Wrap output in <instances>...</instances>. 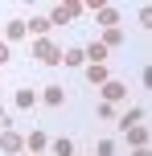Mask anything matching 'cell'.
I'll use <instances>...</instances> for the list:
<instances>
[{
	"label": "cell",
	"mask_w": 152,
	"mask_h": 156,
	"mask_svg": "<svg viewBox=\"0 0 152 156\" xmlns=\"http://www.w3.org/2000/svg\"><path fill=\"white\" fill-rule=\"evenodd\" d=\"M33 58H37L41 66H62V49H58V45H54L49 37L33 41Z\"/></svg>",
	"instance_id": "1"
},
{
	"label": "cell",
	"mask_w": 152,
	"mask_h": 156,
	"mask_svg": "<svg viewBox=\"0 0 152 156\" xmlns=\"http://www.w3.org/2000/svg\"><path fill=\"white\" fill-rule=\"evenodd\" d=\"M0 152L4 156H21L25 152V136L16 127H0Z\"/></svg>",
	"instance_id": "2"
},
{
	"label": "cell",
	"mask_w": 152,
	"mask_h": 156,
	"mask_svg": "<svg viewBox=\"0 0 152 156\" xmlns=\"http://www.w3.org/2000/svg\"><path fill=\"white\" fill-rule=\"evenodd\" d=\"M95 21H99V29H119V8L115 4H95Z\"/></svg>",
	"instance_id": "3"
},
{
	"label": "cell",
	"mask_w": 152,
	"mask_h": 156,
	"mask_svg": "<svg viewBox=\"0 0 152 156\" xmlns=\"http://www.w3.org/2000/svg\"><path fill=\"white\" fill-rule=\"evenodd\" d=\"M99 90H103V103H111V107H115V103H123V94H128V86H123L119 78H107V82L99 86Z\"/></svg>",
	"instance_id": "4"
},
{
	"label": "cell",
	"mask_w": 152,
	"mask_h": 156,
	"mask_svg": "<svg viewBox=\"0 0 152 156\" xmlns=\"http://www.w3.org/2000/svg\"><path fill=\"white\" fill-rule=\"evenodd\" d=\"M12 103H16V111H33L41 103V90H33V86H21V90L12 94Z\"/></svg>",
	"instance_id": "5"
},
{
	"label": "cell",
	"mask_w": 152,
	"mask_h": 156,
	"mask_svg": "<svg viewBox=\"0 0 152 156\" xmlns=\"http://www.w3.org/2000/svg\"><path fill=\"white\" fill-rule=\"evenodd\" d=\"M25 152H33V156H41V152H49V136H45V132H37V127H33V132L25 136Z\"/></svg>",
	"instance_id": "6"
},
{
	"label": "cell",
	"mask_w": 152,
	"mask_h": 156,
	"mask_svg": "<svg viewBox=\"0 0 152 156\" xmlns=\"http://www.w3.org/2000/svg\"><path fill=\"white\" fill-rule=\"evenodd\" d=\"M41 103H45V107H62L66 103V86H58V82L41 86Z\"/></svg>",
	"instance_id": "7"
},
{
	"label": "cell",
	"mask_w": 152,
	"mask_h": 156,
	"mask_svg": "<svg viewBox=\"0 0 152 156\" xmlns=\"http://www.w3.org/2000/svg\"><path fill=\"white\" fill-rule=\"evenodd\" d=\"M82 54H87L90 66H107V54H111V49H107L103 41H90V45H82Z\"/></svg>",
	"instance_id": "8"
},
{
	"label": "cell",
	"mask_w": 152,
	"mask_h": 156,
	"mask_svg": "<svg viewBox=\"0 0 152 156\" xmlns=\"http://www.w3.org/2000/svg\"><path fill=\"white\" fill-rule=\"evenodd\" d=\"M123 136H128V144H132V148H148V127H144V123L123 127Z\"/></svg>",
	"instance_id": "9"
},
{
	"label": "cell",
	"mask_w": 152,
	"mask_h": 156,
	"mask_svg": "<svg viewBox=\"0 0 152 156\" xmlns=\"http://www.w3.org/2000/svg\"><path fill=\"white\" fill-rule=\"evenodd\" d=\"M21 37H29V25H25V21H8L4 25V41L12 45V41H21Z\"/></svg>",
	"instance_id": "10"
},
{
	"label": "cell",
	"mask_w": 152,
	"mask_h": 156,
	"mask_svg": "<svg viewBox=\"0 0 152 156\" xmlns=\"http://www.w3.org/2000/svg\"><path fill=\"white\" fill-rule=\"evenodd\" d=\"M25 25H29V33H33V37H49V29H54V25H49V16H33V21H25Z\"/></svg>",
	"instance_id": "11"
},
{
	"label": "cell",
	"mask_w": 152,
	"mask_h": 156,
	"mask_svg": "<svg viewBox=\"0 0 152 156\" xmlns=\"http://www.w3.org/2000/svg\"><path fill=\"white\" fill-rule=\"evenodd\" d=\"M49 152H54V156H74V140H70V136H62V140H49Z\"/></svg>",
	"instance_id": "12"
},
{
	"label": "cell",
	"mask_w": 152,
	"mask_h": 156,
	"mask_svg": "<svg viewBox=\"0 0 152 156\" xmlns=\"http://www.w3.org/2000/svg\"><path fill=\"white\" fill-rule=\"evenodd\" d=\"M107 78H111V70H107V66H87V82H95V86H103Z\"/></svg>",
	"instance_id": "13"
},
{
	"label": "cell",
	"mask_w": 152,
	"mask_h": 156,
	"mask_svg": "<svg viewBox=\"0 0 152 156\" xmlns=\"http://www.w3.org/2000/svg\"><path fill=\"white\" fill-rule=\"evenodd\" d=\"M70 21H74V16H70V8H66V4H58L54 12H49V25H54V29H58V25H70Z\"/></svg>",
	"instance_id": "14"
},
{
	"label": "cell",
	"mask_w": 152,
	"mask_h": 156,
	"mask_svg": "<svg viewBox=\"0 0 152 156\" xmlns=\"http://www.w3.org/2000/svg\"><path fill=\"white\" fill-rule=\"evenodd\" d=\"M82 62H87V54H82L78 45H74V49H62V66H82Z\"/></svg>",
	"instance_id": "15"
},
{
	"label": "cell",
	"mask_w": 152,
	"mask_h": 156,
	"mask_svg": "<svg viewBox=\"0 0 152 156\" xmlns=\"http://www.w3.org/2000/svg\"><path fill=\"white\" fill-rule=\"evenodd\" d=\"M140 119H144V111L132 107V111H123V115H119V127H132V123H140Z\"/></svg>",
	"instance_id": "16"
},
{
	"label": "cell",
	"mask_w": 152,
	"mask_h": 156,
	"mask_svg": "<svg viewBox=\"0 0 152 156\" xmlns=\"http://www.w3.org/2000/svg\"><path fill=\"white\" fill-rule=\"evenodd\" d=\"M119 41H123V29H103V45L107 49H115Z\"/></svg>",
	"instance_id": "17"
},
{
	"label": "cell",
	"mask_w": 152,
	"mask_h": 156,
	"mask_svg": "<svg viewBox=\"0 0 152 156\" xmlns=\"http://www.w3.org/2000/svg\"><path fill=\"white\" fill-rule=\"evenodd\" d=\"M95 156H115V140H99L95 144Z\"/></svg>",
	"instance_id": "18"
},
{
	"label": "cell",
	"mask_w": 152,
	"mask_h": 156,
	"mask_svg": "<svg viewBox=\"0 0 152 156\" xmlns=\"http://www.w3.org/2000/svg\"><path fill=\"white\" fill-rule=\"evenodd\" d=\"M8 62H12V45H8V41H0V70H4Z\"/></svg>",
	"instance_id": "19"
},
{
	"label": "cell",
	"mask_w": 152,
	"mask_h": 156,
	"mask_svg": "<svg viewBox=\"0 0 152 156\" xmlns=\"http://www.w3.org/2000/svg\"><path fill=\"white\" fill-rule=\"evenodd\" d=\"M99 119H115V107H111V103H99Z\"/></svg>",
	"instance_id": "20"
},
{
	"label": "cell",
	"mask_w": 152,
	"mask_h": 156,
	"mask_svg": "<svg viewBox=\"0 0 152 156\" xmlns=\"http://www.w3.org/2000/svg\"><path fill=\"white\" fill-rule=\"evenodd\" d=\"M66 8H70V16H82V12H87V4H82V0H70Z\"/></svg>",
	"instance_id": "21"
},
{
	"label": "cell",
	"mask_w": 152,
	"mask_h": 156,
	"mask_svg": "<svg viewBox=\"0 0 152 156\" xmlns=\"http://www.w3.org/2000/svg\"><path fill=\"white\" fill-rule=\"evenodd\" d=\"M0 127H12V123H8V115H4V107H0Z\"/></svg>",
	"instance_id": "22"
},
{
	"label": "cell",
	"mask_w": 152,
	"mask_h": 156,
	"mask_svg": "<svg viewBox=\"0 0 152 156\" xmlns=\"http://www.w3.org/2000/svg\"><path fill=\"white\" fill-rule=\"evenodd\" d=\"M132 156H152V152H148V148H136V152H132Z\"/></svg>",
	"instance_id": "23"
},
{
	"label": "cell",
	"mask_w": 152,
	"mask_h": 156,
	"mask_svg": "<svg viewBox=\"0 0 152 156\" xmlns=\"http://www.w3.org/2000/svg\"><path fill=\"white\" fill-rule=\"evenodd\" d=\"M29 156H33V152H29Z\"/></svg>",
	"instance_id": "24"
}]
</instances>
